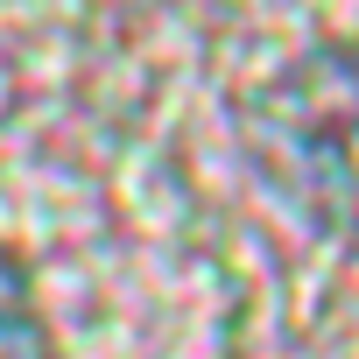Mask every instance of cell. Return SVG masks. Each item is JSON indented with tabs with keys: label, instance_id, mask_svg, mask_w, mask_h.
Wrapping results in <instances>:
<instances>
[{
	"label": "cell",
	"instance_id": "1",
	"mask_svg": "<svg viewBox=\"0 0 359 359\" xmlns=\"http://www.w3.org/2000/svg\"><path fill=\"white\" fill-rule=\"evenodd\" d=\"M0 317L22 324V289H15V282H0ZM0 345H8V338H0Z\"/></svg>",
	"mask_w": 359,
	"mask_h": 359
}]
</instances>
